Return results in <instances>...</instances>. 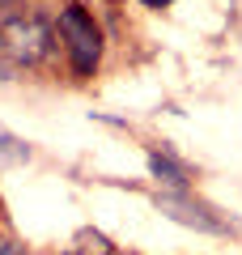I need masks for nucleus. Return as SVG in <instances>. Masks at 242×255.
<instances>
[{
    "label": "nucleus",
    "mask_w": 242,
    "mask_h": 255,
    "mask_svg": "<svg viewBox=\"0 0 242 255\" xmlns=\"http://www.w3.org/2000/svg\"><path fill=\"white\" fill-rule=\"evenodd\" d=\"M60 34L68 38L77 77H90L94 64H98V26H94V17L81 9V4H68V9L60 13Z\"/></svg>",
    "instance_id": "1"
},
{
    "label": "nucleus",
    "mask_w": 242,
    "mask_h": 255,
    "mask_svg": "<svg viewBox=\"0 0 242 255\" xmlns=\"http://www.w3.org/2000/svg\"><path fill=\"white\" fill-rule=\"evenodd\" d=\"M0 47L17 64H38L47 55V47H51V34H47V26L38 17H9L0 26Z\"/></svg>",
    "instance_id": "2"
},
{
    "label": "nucleus",
    "mask_w": 242,
    "mask_h": 255,
    "mask_svg": "<svg viewBox=\"0 0 242 255\" xmlns=\"http://www.w3.org/2000/svg\"><path fill=\"white\" fill-rule=\"evenodd\" d=\"M157 213H166L170 221H179V226H191V230H204V234H230V221L217 217L213 204L204 200H191L187 191H157Z\"/></svg>",
    "instance_id": "3"
},
{
    "label": "nucleus",
    "mask_w": 242,
    "mask_h": 255,
    "mask_svg": "<svg viewBox=\"0 0 242 255\" xmlns=\"http://www.w3.org/2000/svg\"><path fill=\"white\" fill-rule=\"evenodd\" d=\"M149 174L174 191H187V179H191V170L183 162H174L170 153H149Z\"/></svg>",
    "instance_id": "4"
},
{
    "label": "nucleus",
    "mask_w": 242,
    "mask_h": 255,
    "mask_svg": "<svg viewBox=\"0 0 242 255\" xmlns=\"http://www.w3.org/2000/svg\"><path fill=\"white\" fill-rule=\"evenodd\" d=\"M77 255H115L107 243V234L98 230H77Z\"/></svg>",
    "instance_id": "5"
},
{
    "label": "nucleus",
    "mask_w": 242,
    "mask_h": 255,
    "mask_svg": "<svg viewBox=\"0 0 242 255\" xmlns=\"http://www.w3.org/2000/svg\"><path fill=\"white\" fill-rule=\"evenodd\" d=\"M0 157L4 162H30V145L21 136H13L9 128H0Z\"/></svg>",
    "instance_id": "6"
},
{
    "label": "nucleus",
    "mask_w": 242,
    "mask_h": 255,
    "mask_svg": "<svg viewBox=\"0 0 242 255\" xmlns=\"http://www.w3.org/2000/svg\"><path fill=\"white\" fill-rule=\"evenodd\" d=\"M0 255H26V247H21V243H4V251H0Z\"/></svg>",
    "instance_id": "7"
},
{
    "label": "nucleus",
    "mask_w": 242,
    "mask_h": 255,
    "mask_svg": "<svg viewBox=\"0 0 242 255\" xmlns=\"http://www.w3.org/2000/svg\"><path fill=\"white\" fill-rule=\"evenodd\" d=\"M140 4H149V9H161V4H170V0H140Z\"/></svg>",
    "instance_id": "8"
},
{
    "label": "nucleus",
    "mask_w": 242,
    "mask_h": 255,
    "mask_svg": "<svg viewBox=\"0 0 242 255\" xmlns=\"http://www.w3.org/2000/svg\"><path fill=\"white\" fill-rule=\"evenodd\" d=\"M0 251H4V243H0Z\"/></svg>",
    "instance_id": "9"
}]
</instances>
